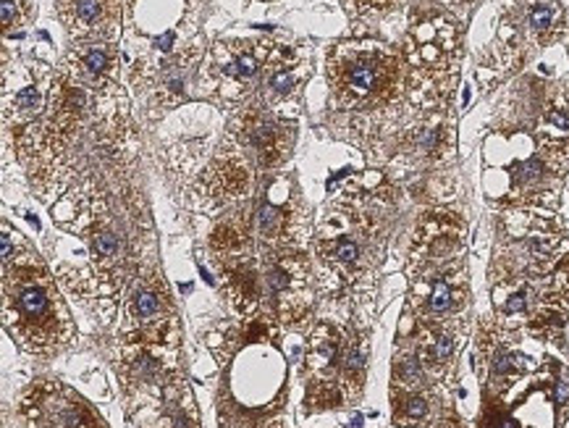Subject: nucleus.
Segmentation results:
<instances>
[{"instance_id":"8","label":"nucleus","mask_w":569,"mask_h":428,"mask_svg":"<svg viewBox=\"0 0 569 428\" xmlns=\"http://www.w3.org/2000/svg\"><path fill=\"white\" fill-rule=\"evenodd\" d=\"M202 69H205V50L200 45H189L179 53H165L160 58L137 64L131 82L145 95L152 111L165 113L194 97V84L202 82Z\"/></svg>"},{"instance_id":"15","label":"nucleus","mask_w":569,"mask_h":428,"mask_svg":"<svg viewBox=\"0 0 569 428\" xmlns=\"http://www.w3.org/2000/svg\"><path fill=\"white\" fill-rule=\"evenodd\" d=\"M16 415L29 428H105L90 402L61 381H35L18 394Z\"/></svg>"},{"instance_id":"2","label":"nucleus","mask_w":569,"mask_h":428,"mask_svg":"<svg viewBox=\"0 0 569 428\" xmlns=\"http://www.w3.org/2000/svg\"><path fill=\"white\" fill-rule=\"evenodd\" d=\"M3 326L24 352L37 357L61 355L76 342L61 289L27 239L3 263Z\"/></svg>"},{"instance_id":"7","label":"nucleus","mask_w":569,"mask_h":428,"mask_svg":"<svg viewBox=\"0 0 569 428\" xmlns=\"http://www.w3.org/2000/svg\"><path fill=\"white\" fill-rule=\"evenodd\" d=\"M124 342L174 347L179 342V316L174 295L163 271L152 258H145L124 297Z\"/></svg>"},{"instance_id":"28","label":"nucleus","mask_w":569,"mask_h":428,"mask_svg":"<svg viewBox=\"0 0 569 428\" xmlns=\"http://www.w3.org/2000/svg\"><path fill=\"white\" fill-rule=\"evenodd\" d=\"M569 400V381H559L556 384V402L564 405Z\"/></svg>"},{"instance_id":"20","label":"nucleus","mask_w":569,"mask_h":428,"mask_svg":"<svg viewBox=\"0 0 569 428\" xmlns=\"http://www.w3.org/2000/svg\"><path fill=\"white\" fill-rule=\"evenodd\" d=\"M68 74L82 79L97 93H113L119 87V53L108 42H84L66 56L64 66Z\"/></svg>"},{"instance_id":"19","label":"nucleus","mask_w":569,"mask_h":428,"mask_svg":"<svg viewBox=\"0 0 569 428\" xmlns=\"http://www.w3.org/2000/svg\"><path fill=\"white\" fill-rule=\"evenodd\" d=\"M561 158L564 155H556V153L541 148L535 155L520 160L509 174L512 200L522 205H543L553 200L561 184Z\"/></svg>"},{"instance_id":"4","label":"nucleus","mask_w":569,"mask_h":428,"mask_svg":"<svg viewBox=\"0 0 569 428\" xmlns=\"http://www.w3.org/2000/svg\"><path fill=\"white\" fill-rule=\"evenodd\" d=\"M116 373L126 415L137 428H200V412L174 347L124 342Z\"/></svg>"},{"instance_id":"10","label":"nucleus","mask_w":569,"mask_h":428,"mask_svg":"<svg viewBox=\"0 0 569 428\" xmlns=\"http://www.w3.org/2000/svg\"><path fill=\"white\" fill-rule=\"evenodd\" d=\"M255 166L244 158L241 150L226 140L212 155L210 163L205 166L192 195L200 205V210L215 215V221H218L223 215L247 208V203L255 195Z\"/></svg>"},{"instance_id":"6","label":"nucleus","mask_w":569,"mask_h":428,"mask_svg":"<svg viewBox=\"0 0 569 428\" xmlns=\"http://www.w3.org/2000/svg\"><path fill=\"white\" fill-rule=\"evenodd\" d=\"M257 255L302 250L310 234V208L289 174H263L247 205Z\"/></svg>"},{"instance_id":"23","label":"nucleus","mask_w":569,"mask_h":428,"mask_svg":"<svg viewBox=\"0 0 569 428\" xmlns=\"http://www.w3.org/2000/svg\"><path fill=\"white\" fill-rule=\"evenodd\" d=\"M367 360H370V350H367V334L359 328L347 326V339H344V355H341L339 368V384L347 400H357L365 386Z\"/></svg>"},{"instance_id":"1","label":"nucleus","mask_w":569,"mask_h":428,"mask_svg":"<svg viewBox=\"0 0 569 428\" xmlns=\"http://www.w3.org/2000/svg\"><path fill=\"white\" fill-rule=\"evenodd\" d=\"M53 224L76 234L87 252V266L68 273L66 281L110 316L145 261L139 255L147 215L139 197L124 186H110L97 168H87L55 203Z\"/></svg>"},{"instance_id":"18","label":"nucleus","mask_w":569,"mask_h":428,"mask_svg":"<svg viewBox=\"0 0 569 428\" xmlns=\"http://www.w3.org/2000/svg\"><path fill=\"white\" fill-rule=\"evenodd\" d=\"M55 11L79 42H108L121 21V0H55Z\"/></svg>"},{"instance_id":"12","label":"nucleus","mask_w":569,"mask_h":428,"mask_svg":"<svg viewBox=\"0 0 569 428\" xmlns=\"http://www.w3.org/2000/svg\"><path fill=\"white\" fill-rule=\"evenodd\" d=\"M270 47L268 40H218L205 58V76L223 100H244L260 90Z\"/></svg>"},{"instance_id":"3","label":"nucleus","mask_w":569,"mask_h":428,"mask_svg":"<svg viewBox=\"0 0 569 428\" xmlns=\"http://www.w3.org/2000/svg\"><path fill=\"white\" fill-rule=\"evenodd\" d=\"M349 189L325 208L312 234V255L339 295H357L373 279L378 266L383 229L378 215V197Z\"/></svg>"},{"instance_id":"25","label":"nucleus","mask_w":569,"mask_h":428,"mask_svg":"<svg viewBox=\"0 0 569 428\" xmlns=\"http://www.w3.org/2000/svg\"><path fill=\"white\" fill-rule=\"evenodd\" d=\"M457 352V336L443 331V328H436L431 334V339L422 345V360L428 365H443L449 363L451 357Z\"/></svg>"},{"instance_id":"27","label":"nucleus","mask_w":569,"mask_h":428,"mask_svg":"<svg viewBox=\"0 0 569 428\" xmlns=\"http://www.w3.org/2000/svg\"><path fill=\"white\" fill-rule=\"evenodd\" d=\"M27 13V0H3V29L11 32V29L24 27Z\"/></svg>"},{"instance_id":"11","label":"nucleus","mask_w":569,"mask_h":428,"mask_svg":"<svg viewBox=\"0 0 569 428\" xmlns=\"http://www.w3.org/2000/svg\"><path fill=\"white\" fill-rule=\"evenodd\" d=\"M501 247L496 261L504 263L509 273L530 276L541 273L559 250L561 229L551 218L538 213H509L501 221Z\"/></svg>"},{"instance_id":"24","label":"nucleus","mask_w":569,"mask_h":428,"mask_svg":"<svg viewBox=\"0 0 569 428\" xmlns=\"http://www.w3.org/2000/svg\"><path fill=\"white\" fill-rule=\"evenodd\" d=\"M281 402H275L270 412L265 410H241L234 402L220 400V428H286L281 418Z\"/></svg>"},{"instance_id":"13","label":"nucleus","mask_w":569,"mask_h":428,"mask_svg":"<svg viewBox=\"0 0 569 428\" xmlns=\"http://www.w3.org/2000/svg\"><path fill=\"white\" fill-rule=\"evenodd\" d=\"M268 289V310L286 326H302L312 316V271L302 250L260 255Z\"/></svg>"},{"instance_id":"14","label":"nucleus","mask_w":569,"mask_h":428,"mask_svg":"<svg viewBox=\"0 0 569 428\" xmlns=\"http://www.w3.org/2000/svg\"><path fill=\"white\" fill-rule=\"evenodd\" d=\"M226 140L244 153L255 171H273L289 158L294 145V131L281 116L268 111L265 105H247L229 124Z\"/></svg>"},{"instance_id":"16","label":"nucleus","mask_w":569,"mask_h":428,"mask_svg":"<svg viewBox=\"0 0 569 428\" xmlns=\"http://www.w3.org/2000/svg\"><path fill=\"white\" fill-rule=\"evenodd\" d=\"M501 27L509 47L532 50L549 45L569 27V0H509Z\"/></svg>"},{"instance_id":"5","label":"nucleus","mask_w":569,"mask_h":428,"mask_svg":"<svg viewBox=\"0 0 569 428\" xmlns=\"http://www.w3.org/2000/svg\"><path fill=\"white\" fill-rule=\"evenodd\" d=\"M330 95L344 111H381L404 87V58L381 42H339L325 58Z\"/></svg>"},{"instance_id":"21","label":"nucleus","mask_w":569,"mask_h":428,"mask_svg":"<svg viewBox=\"0 0 569 428\" xmlns=\"http://www.w3.org/2000/svg\"><path fill=\"white\" fill-rule=\"evenodd\" d=\"M344 339H347V326H336V323L321 321L318 326L312 328L307 352H304V371H307L310 381L339 384Z\"/></svg>"},{"instance_id":"26","label":"nucleus","mask_w":569,"mask_h":428,"mask_svg":"<svg viewBox=\"0 0 569 428\" xmlns=\"http://www.w3.org/2000/svg\"><path fill=\"white\" fill-rule=\"evenodd\" d=\"M341 3H344V8H347L352 16L365 19V16H381L385 11L396 8L399 0H341Z\"/></svg>"},{"instance_id":"22","label":"nucleus","mask_w":569,"mask_h":428,"mask_svg":"<svg viewBox=\"0 0 569 428\" xmlns=\"http://www.w3.org/2000/svg\"><path fill=\"white\" fill-rule=\"evenodd\" d=\"M53 76H32L29 82L16 87V93L6 90V124H13V129H24L37 119H42L50 102V90H53Z\"/></svg>"},{"instance_id":"9","label":"nucleus","mask_w":569,"mask_h":428,"mask_svg":"<svg viewBox=\"0 0 569 428\" xmlns=\"http://www.w3.org/2000/svg\"><path fill=\"white\" fill-rule=\"evenodd\" d=\"M459 53V27L443 11H428L404 37V64L425 90L446 82Z\"/></svg>"},{"instance_id":"17","label":"nucleus","mask_w":569,"mask_h":428,"mask_svg":"<svg viewBox=\"0 0 569 428\" xmlns=\"http://www.w3.org/2000/svg\"><path fill=\"white\" fill-rule=\"evenodd\" d=\"M310 79V56L299 47L275 45L265 64V74L260 82V100L268 111L284 116L286 108L297 105L302 87Z\"/></svg>"}]
</instances>
